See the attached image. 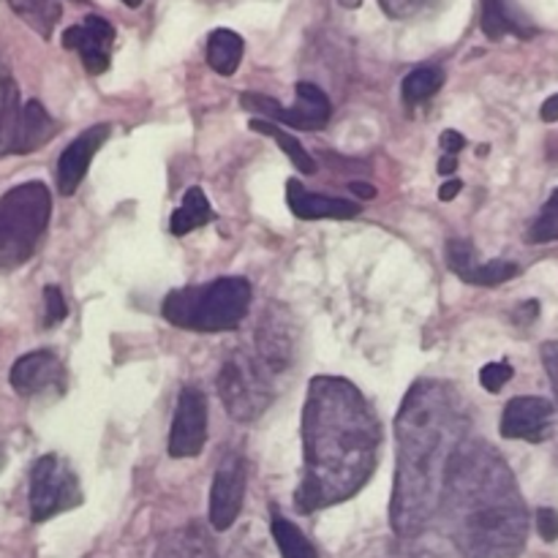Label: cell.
I'll return each instance as SVG.
<instances>
[{"label": "cell", "instance_id": "6da1fadb", "mask_svg": "<svg viewBox=\"0 0 558 558\" xmlns=\"http://www.w3.org/2000/svg\"><path fill=\"white\" fill-rule=\"evenodd\" d=\"M303 483L294 507L303 515L347 501L371 480L379 456V423L363 392L338 376H316L303 409Z\"/></svg>", "mask_w": 558, "mask_h": 558}, {"label": "cell", "instance_id": "7a4b0ae2", "mask_svg": "<svg viewBox=\"0 0 558 558\" xmlns=\"http://www.w3.org/2000/svg\"><path fill=\"white\" fill-rule=\"evenodd\" d=\"M469 420L458 392L441 381H417L396 420L398 466L390 521L398 537H417L434 521L447 485V469L466 439Z\"/></svg>", "mask_w": 558, "mask_h": 558}, {"label": "cell", "instance_id": "3957f363", "mask_svg": "<svg viewBox=\"0 0 558 558\" xmlns=\"http://www.w3.org/2000/svg\"><path fill=\"white\" fill-rule=\"evenodd\" d=\"M441 505L466 558H518L526 548V505L512 472L490 447L463 441L447 469Z\"/></svg>", "mask_w": 558, "mask_h": 558}, {"label": "cell", "instance_id": "277c9868", "mask_svg": "<svg viewBox=\"0 0 558 558\" xmlns=\"http://www.w3.org/2000/svg\"><path fill=\"white\" fill-rule=\"evenodd\" d=\"M251 308V283L227 276L199 287L174 289L163 300V319L180 330L227 332L240 327Z\"/></svg>", "mask_w": 558, "mask_h": 558}, {"label": "cell", "instance_id": "5b68a950", "mask_svg": "<svg viewBox=\"0 0 558 558\" xmlns=\"http://www.w3.org/2000/svg\"><path fill=\"white\" fill-rule=\"evenodd\" d=\"M52 216V199L44 183H22L0 199V267L31 259Z\"/></svg>", "mask_w": 558, "mask_h": 558}, {"label": "cell", "instance_id": "8992f818", "mask_svg": "<svg viewBox=\"0 0 558 558\" xmlns=\"http://www.w3.org/2000/svg\"><path fill=\"white\" fill-rule=\"evenodd\" d=\"M218 396H221L229 417L240 420V423H251L259 417L272 401L265 363L243 352L232 354L218 371Z\"/></svg>", "mask_w": 558, "mask_h": 558}, {"label": "cell", "instance_id": "52a82bcc", "mask_svg": "<svg viewBox=\"0 0 558 558\" xmlns=\"http://www.w3.org/2000/svg\"><path fill=\"white\" fill-rule=\"evenodd\" d=\"M82 505L80 480L58 456H41L31 469V518L36 523Z\"/></svg>", "mask_w": 558, "mask_h": 558}, {"label": "cell", "instance_id": "ba28073f", "mask_svg": "<svg viewBox=\"0 0 558 558\" xmlns=\"http://www.w3.org/2000/svg\"><path fill=\"white\" fill-rule=\"evenodd\" d=\"M240 104L248 112H256L262 120H272V123H283L289 129L298 131H319L325 129L327 120H330L332 107L330 98L325 96L322 87H316L314 82H298L294 87V104L292 107H281L278 101H272L270 96H259V93H243Z\"/></svg>", "mask_w": 558, "mask_h": 558}, {"label": "cell", "instance_id": "9c48e42d", "mask_svg": "<svg viewBox=\"0 0 558 558\" xmlns=\"http://www.w3.org/2000/svg\"><path fill=\"white\" fill-rule=\"evenodd\" d=\"M207 441V398L196 387H183L174 409L172 428H169V456L196 458Z\"/></svg>", "mask_w": 558, "mask_h": 558}, {"label": "cell", "instance_id": "30bf717a", "mask_svg": "<svg viewBox=\"0 0 558 558\" xmlns=\"http://www.w3.org/2000/svg\"><path fill=\"white\" fill-rule=\"evenodd\" d=\"M554 430V403L537 396L512 398L501 414V436L539 445Z\"/></svg>", "mask_w": 558, "mask_h": 558}, {"label": "cell", "instance_id": "8fae6325", "mask_svg": "<svg viewBox=\"0 0 558 558\" xmlns=\"http://www.w3.org/2000/svg\"><path fill=\"white\" fill-rule=\"evenodd\" d=\"M245 496V469L238 456H229L213 474L210 485V526L227 532L238 521Z\"/></svg>", "mask_w": 558, "mask_h": 558}, {"label": "cell", "instance_id": "7c38bea8", "mask_svg": "<svg viewBox=\"0 0 558 558\" xmlns=\"http://www.w3.org/2000/svg\"><path fill=\"white\" fill-rule=\"evenodd\" d=\"M112 44H114V27L109 25L104 16H85V22L80 25H71L63 33V47L76 49L82 58L87 74L98 76L109 69V60H112Z\"/></svg>", "mask_w": 558, "mask_h": 558}, {"label": "cell", "instance_id": "4fadbf2b", "mask_svg": "<svg viewBox=\"0 0 558 558\" xmlns=\"http://www.w3.org/2000/svg\"><path fill=\"white\" fill-rule=\"evenodd\" d=\"M477 251L466 240H450L447 243V267L456 272L461 281L472 283V287H501V283L512 281L521 272L515 262L494 259V262H477Z\"/></svg>", "mask_w": 558, "mask_h": 558}, {"label": "cell", "instance_id": "5bb4252c", "mask_svg": "<svg viewBox=\"0 0 558 558\" xmlns=\"http://www.w3.org/2000/svg\"><path fill=\"white\" fill-rule=\"evenodd\" d=\"M112 134V125L101 123L87 129L85 134L76 136L58 158V191L63 196H74L80 183L85 180L87 169H90V161L96 158L98 147L109 140Z\"/></svg>", "mask_w": 558, "mask_h": 558}, {"label": "cell", "instance_id": "9a60e30c", "mask_svg": "<svg viewBox=\"0 0 558 558\" xmlns=\"http://www.w3.org/2000/svg\"><path fill=\"white\" fill-rule=\"evenodd\" d=\"M287 202L289 210L300 218V221H319V218H332V221H343V218H357L363 207L357 202L341 199V196L316 194V191L303 189L298 178L287 183Z\"/></svg>", "mask_w": 558, "mask_h": 558}, {"label": "cell", "instance_id": "2e32d148", "mask_svg": "<svg viewBox=\"0 0 558 558\" xmlns=\"http://www.w3.org/2000/svg\"><path fill=\"white\" fill-rule=\"evenodd\" d=\"M63 363L58 360V354L47 352H31L25 357H20L11 368V387H14L20 396H38V392L49 390V387H63Z\"/></svg>", "mask_w": 558, "mask_h": 558}, {"label": "cell", "instance_id": "e0dca14e", "mask_svg": "<svg viewBox=\"0 0 558 558\" xmlns=\"http://www.w3.org/2000/svg\"><path fill=\"white\" fill-rule=\"evenodd\" d=\"M287 314L283 308L272 305L265 314L262 325L256 327V349H259V360L270 371H287V365L292 363L294 354V336L289 322H283L281 316Z\"/></svg>", "mask_w": 558, "mask_h": 558}, {"label": "cell", "instance_id": "ac0fdd59", "mask_svg": "<svg viewBox=\"0 0 558 558\" xmlns=\"http://www.w3.org/2000/svg\"><path fill=\"white\" fill-rule=\"evenodd\" d=\"M480 25H483L485 36L494 38V41L510 36V33L518 38H532L537 33L532 20L512 0H483Z\"/></svg>", "mask_w": 558, "mask_h": 558}, {"label": "cell", "instance_id": "d6986e66", "mask_svg": "<svg viewBox=\"0 0 558 558\" xmlns=\"http://www.w3.org/2000/svg\"><path fill=\"white\" fill-rule=\"evenodd\" d=\"M54 134H58V123L49 118V112L44 109V104L27 101L25 107H22L20 134H16L14 153H36L38 147L47 145Z\"/></svg>", "mask_w": 558, "mask_h": 558}, {"label": "cell", "instance_id": "ffe728a7", "mask_svg": "<svg viewBox=\"0 0 558 558\" xmlns=\"http://www.w3.org/2000/svg\"><path fill=\"white\" fill-rule=\"evenodd\" d=\"M243 38L234 31H227V27H218V31L210 33L207 38V63L216 74L232 76L234 71L240 69V60H243Z\"/></svg>", "mask_w": 558, "mask_h": 558}, {"label": "cell", "instance_id": "44dd1931", "mask_svg": "<svg viewBox=\"0 0 558 558\" xmlns=\"http://www.w3.org/2000/svg\"><path fill=\"white\" fill-rule=\"evenodd\" d=\"M213 221V207L210 202H207L205 191L202 189H189L183 194V205L178 207V210L172 213V218H169V229H172L174 238H185L189 232H194V229L205 227V223Z\"/></svg>", "mask_w": 558, "mask_h": 558}, {"label": "cell", "instance_id": "7402d4cb", "mask_svg": "<svg viewBox=\"0 0 558 558\" xmlns=\"http://www.w3.org/2000/svg\"><path fill=\"white\" fill-rule=\"evenodd\" d=\"M22 120V104H20V87L11 76L0 80V156L14 153L16 134H20Z\"/></svg>", "mask_w": 558, "mask_h": 558}, {"label": "cell", "instance_id": "603a6c76", "mask_svg": "<svg viewBox=\"0 0 558 558\" xmlns=\"http://www.w3.org/2000/svg\"><path fill=\"white\" fill-rule=\"evenodd\" d=\"M9 5L11 11H14L25 25H31L41 38L52 36L60 14H63L60 0H9Z\"/></svg>", "mask_w": 558, "mask_h": 558}, {"label": "cell", "instance_id": "cb8c5ba5", "mask_svg": "<svg viewBox=\"0 0 558 558\" xmlns=\"http://www.w3.org/2000/svg\"><path fill=\"white\" fill-rule=\"evenodd\" d=\"M270 512H272L270 532H272V539H276L278 550H281L283 558H319L316 548L311 545V539L305 537V534L300 532L292 521H287V518H283L276 507H272Z\"/></svg>", "mask_w": 558, "mask_h": 558}, {"label": "cell", "instance_id": "d4e9b609", "mask_svg": "<svg viewBox=\"0 0 558 558\" xmlns=\"http://www.w3.org/2000/svg\"><path fill=\"white\" fill-rule=\"evenodd\" d=\"M251 129H254L256 134L272 136V140L278 142V147H281V150L289 156V161L294 163V169H300L303 174H314L316 172V161L311 158V153L305 150L303 145H300L298 136L289 134V131H283L281 125L272 123V120H262V118L251 120Z\"/></svg>", "mask_w": 558, "mask_h": 558}, {"label": "cell", "instance_id": "484cf974", "mask_svg": "<svg viewBox=\"0 0 558 558\" xmlns=\"http://www.w3.org/2000/svg\"><path fill=\"white\" fill-rule=\"evenodd\" d=\"M441 85H445V71L436 69V65H420V69H414L412 74H407V80H403V101H407L409 107H417V104L436 96V93L441 90Z\"/></svg>", "mask_w": 558, "mask_h": 558}, {"label": "cell", "instance_id": "4316f807", "mask_svg": "<svg viewBox=\"0 0 558 558\" xmlns=\"http://www.w3.org/2000/svg\"><path fill=\"white\" fill-rule=\"evenodd\" d=\"M158 558H218L216 550L210 548V539L199 529H185L174 534L158 550Z\"/></svg>", "mask_w": 558, "mask_h": 558}, {"label": "cell", "instance_id": "83f0119b", "mask_svg": "<svg viewBox=\"0 0 558 558\" xmlns=\"http://www.w3.org/2000/svg\"><path fill=\"white\" fill-rule=\"evenodd\" d=\"M529 243H558V189L550 194V199L545 202L539 216L534 218L532 229H529Z\"/></svg>", "mask_w": 558, "mask_h": 558}, {"label": "cell", "instance_id": "f1b7e54d", "mask_svg": "<svg viewBox=\"0 0 558 558\" xmlns=\"http://www.w3.org/2000/svg\"><path fill=\"white\" fill-rule=\"evenodd\" d=\"M69 316V305H65L63 292L54 283L44 287V325L54 327Z\"/></svg>", "mask_w": 558, "mask_h": 558}, {"label": "cell", "instance_id": "f546056e", "mask_svg": "<svg viewBox=\"0 0 558 558\" xmlns=\"http://www.w3.org/2000/svg\"><path fill=\"white\" fill-rule=\"evenodd\" d=\"M338 3L347 5V9H357L363 0H338ZM425 3H430V0H379V5L385 9V14H390V16H412V14H417Z\"/></svg>", "mask_w": 558, "mask_h": 558}, {"label": "cell", "instance_id": "4dcf8cb0", "mask_svg": "<svg viewBox=\"0 0 558 558\" xmlns=\"http://www.w3.org/2000/svg\"><path fill=\"white\" fill-rule=\"evenodd\" d=\"M512 379V365L510 363H488L483 371H480V385L488 392H499L507 381Z\"/></svg>", "mask_w": 558, "mask_h": 558}, {"label": "cell", "instance_id": "1f68e13d", "mask_svg": "<svg viewBox=\"0 0 558 558\" xmlns=\"http://www.w3.org/2000/svg\"><path fill=\"white\" fill-rule=\"evenodd\" d=\"M537 532L545 543H556L558 539V512L550 507L537 510Z\"/></svg>", "mask_w": 558, "mask_h": 558}, {"label": "cell", "instance_id": "d6a6232c", "mask_svg": "<svg viewBox=\"0 0 558 558\" xmlns=\"http://www.w3.org/2000/svg\"><path fill=\"white\" fill-rule=\"evenodd\" d=\"M539 354H543V365H545V371H548L550 385H554L556 398H558V341L543 343Z\"/></svg>", "mask_w": 558, "mask_h": 558}, {"label": "cell", "instance_id": "836d02e7", "mask_svg": "<svg viewBox=\"0 0 558 558\" xmlns=\"http://www.w3.org/2000/svg\"><path fill=\"white\" fill-rule=\"evenodd\" d=\"M439 145H441V150H445V156H458V153L466 147V136L456 129H447V131H441Z\"/></svg>", "mask_w": 558, "mask_h": 558}, {"label": "cell", "instance_id": "e575fe53", "mask_svg": "<svg viewBox=\"0 0 558 558\" xmlns=\"http://www.w3.org/2000/svg\"><path fill=\"white\" fill-rule=\"evenodd\" d=\"M461 191H463V183L458 178H452V180H447V183L439 189V199L441 202H452L458 194H461Z\"/></svg>", "mask_w": 558, "mask_h": 558}, {"label": "cell", "instance_id": "d590c367", "mask_svg": "<svg viewBox=\"0 0 558 558\" xmlns=\"http://www.w3.org/2000/svg\"><path fill=\"white\" fill-rule=\"evenodd\" d=\"M539 118H543L545 123H556L558 120V93L543 104V109H539Z\"/></svg>", "mask_w": 558, "mask_h": 558}, {"label": "cell", "instance_id": "8d00e7d4", "mask_svg": "<svg viewBox=\"0 0 558 558\" xmlns=\"http://www.w3.org/2000/svg\"><path fill=\"white\" fill-rule=\"evenodd\" d=\"M458 169V156H441L439 158V174H445V178H450L452 172Z\"/></svg>", "mask_w": 558, "mask_h": 558}, {"label": "cell", "instance_id": "74e56055", "mask_svg": "<svg viewBox=\"0 0 558 558\" xmlns=\"http://www.w3.org/2000/svg\"><path fill=\"white\" fill-rule=\"evenodd\" d=\"M518 319H534V316H537V300H529L526 305H523V308H518Z\"/></svg>", "mask_w": 558, "mask_h": 558}, {"label": "cell", "instance_id": "f35d334b", "mask_svg": "<svg viewBox=\"0 0 558 558\" xmlns=\"http://www.w3.org/2000/svg\"><path fill=\"white\" fill-rule=\"evenodd\" d=\"M352 191L357 196H363V199H374V196H376V189H374V185H368V183H352Z\"/></svg>", "mask_w": 558, "mask_h": 558}, {"label": "cell", "instance_id": "ab89813d", "mask_svg": "<svg viewBox=\"0 0 558 558\" xmlns=\"http://www.w3.org/2000/svg\"><path fill=\"white\" fill-rule=\"evenodd\" d=\"M125 5H131V9H136V5H142V0H123Z\"/></svg>", "mask_w": 558, "mask_h": 558}, {"label": "cell", "instance_id": "60d3db41", "mask_svg": "<svg viewBox=\"0 0 558 558\" xmlns=\"http://www.w3.org/2000/svg\"><path fill=\"white\" fill-rule=\"evenodd\" d=\"M3 461H5V458H3V450H0V469H3Z\"/></svg>", "mask_w": 558, "mask_h": 558}]
</instances>
